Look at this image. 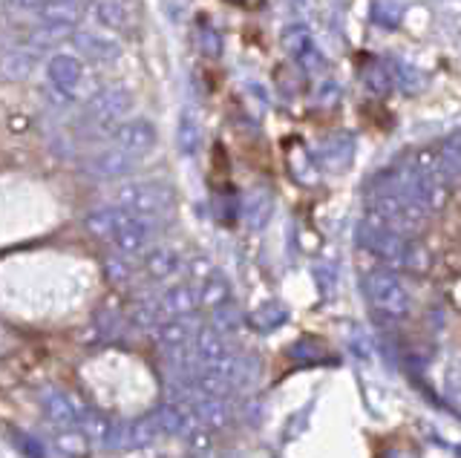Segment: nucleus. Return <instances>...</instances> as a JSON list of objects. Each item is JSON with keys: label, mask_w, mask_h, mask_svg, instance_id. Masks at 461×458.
<instances>
[{"label": "nucleus", "mask_w": 461, "mask_h": 458, "mask_svg": "<svg viewBox=\"0 0 461 458\" xmlns=\"http://www.w3.org/2000/svg\"><path fill=\"white\" fill-rule=\"evenodd\" d=\"M355 239L360 248L369 251L372 256H378L389 268H403V271H412V274H424L429 268V251L421 242H415V237H403L393 231V228L384 225L378 217H372V213H366V217L357 222Z\"/></svg>", "instance_id": "1"}, {"label": "nucleus", "mask_w": 461, "mask_h": 458, "mask_svg": "<svg viewBox=\"0 0 461 458\" xmlns=\"http://www.w3.org/2000/svg\"><path fill=\"white\" fill-rule=\"evenodd\" d=\"M403 167L412 182L415 199L427 213H438L450 205V176H447L436 150H415Z\"/></svg>", "instance_id": "2"}, {"label": "nucleus", "mask_w": 461, "mask_h": 458, "mask_svg": "<svg viewBox=\"0 0 461 458\" xmlns=\"http://www.w3.org/2000/svg\"><path fill=\"white\" fill-rule=\"evenodd\" d=\"M173 202H176V191L162 179H136L115 191V205L148 220H162Z\"/></svg>", "instance_id": "3"}, {"label": "nucleus", "mask_w": 461, "mask_h": 458, "mask_svg": "<svg viewBox=\"0 0 461 458\" xmlns=\"http://www.w3.org/2000/svg\"><path fill=\"white\" fill-rule=\"evenodd\" d=\"M364 292L366 300L386 318H407L412 309V297L407 292L403 280L393 268H372L364 277Z\"/></svg>", "instance_id": "4"}, {"label": "nucleus", "mask_w": 461, "mask_h": 458, "mask_svg": "<svg viewBox=\"0 0 461 458\" xmlns=\"http://www.w3.org/2000/svg\"><path fill=\"white\" fill-rule=\"evenodd\" d=\"M136 107V98L127 87L122 84H110V87H101L95 93L86 95V102L81 107V116L95 124V127H104V130H113L115 124L124 121L130 112Z\"/></svg>", "instance_id": "5"}, {"label": "nucleus", "mask_w": 461, "mask_h": 458, "mask_svg": "<svg viewBox=\"0 0 461 458\" xmlns=\"http://www.w3.org/2000/svg\"><path fill=\"white\" fill-rule=\"evenodd\" d=\"M156 234H158V220H148V217H136V213H130L127 222L110 239V246L115 254H124L133 260V256H144L153 248Z\"/></svg>", "instance_id": "6"}, {"label": "nucleus", "mask_w": 461, "mask_h": 458, "mask_svg": "<svg viewBox=\"0 0 461 458\" xmlns=\"http://www.w3.org/2000/svg\"><path fill=\"white\" fill-rule=\"evenodd\" d=\"M139 167L136 156H130L119 148H104V150H93L86 159L81 162V174L90 176L95 182H115L122 176H130Z\"/></svg>", "instance_id": "7"}, {"label": "nucleus", "mask_w": 461, "mask_h": 458, "mask_svg": "<svg viewBox=\"0 0 461 458\" xmlns=\"http://www.w3.org/2000/svg\"><path fill=\"white\" fill-rule=\"evenodd\" d=\"M107 141L113 148H119L130 156H136V159H141V156H148L156 148L158 130H156V124L148 119H124L113 127Z\"/></svg>", "instance_id": "8"}, {"label": "nucleus", "mask_w": 461, "mask_h": 458, "mask_svg": "<svg viewBox=\"0 0 461 458\" xmlns=\"http://www.w3.org/2000/svg\"><path fill=\"white\" fill-rule=\"evenodd\" d=\"M47 81L58 90L78 95L86 84V61L76 52H55L47 58Z\"/></svg>", "instance_id": "9"}, {"label": "nucleus", "mask_w": 461, "mask_h": 458, "mask_svg": "<svg viewBox=\"0 0 461 458\" xmlns=\"http://www.w3.org/2000/svg\"><path fill=\"white\" fill-rule=\"evenodd\" d=\"M69 44H72V49H76L78 58L90 61V64H115L122 58L119 40L101 35V32L76 30V32H69Z\"/></svg>", "instance_id": "10"}, {"label": "nucleus", "mask_w": 461, "mask_h": 458, "mask_svg": "<svg viewBox=\"0 0 461 458\" xmlns=\"http://www.w3.org/2000/svg\"><path fill=\"white\" fill-rule=\"evenodd\" d=\"M84 21L81 0H50L47 6L38 9V23L50 35H69L76 32Z\"/></svg>", "instance_id": "11"}, {"label": "nucleus", "mask_w": 461, "mask_h": 458, "mask_svg": "<svg viewBox=\"0 0 461 458\" xmlns=\"http://www.w3.org/2000/svg\"><path fill=\"white\" fill-rule=\"evenodd\" d=\"M314 159H317V165L326 170V174H343V170H349V165L355 159V139H352V133L338 130V133L326 136L321 145H317Z\"/></svg>", "instance_id": "12"}, {"label": "nucleus", "mask_w": 461, "mask_h": 458, "mask_svg": "<svg viewBox=\"0 0 461 458\" xmlns=\"http://www.w3.org/2000/svg\"><path fill=\"white\" fill-rule=\"evenodd\" d=\"M283 47H285V52L292 55V58L303 69H306V73H323V69H326L323 55L317 52L314 38H312V32L303 23L288 26V30L283 32Z\"/></svg>", "instance_id": "13"}, {"label": "nucleus", "mask_w": 461, "mask_h": 458, "mask_svg": "<svg viewBox=\"0 0 461 458\" xmlns=\"http://www.w3.org/2000/svg\"><path fill=\"white\" fill-rule=\"evenodd\" d=\"M182 271H185V260L176 248L153 246L148 254L141 256V274L153 283H167L173 277H179Z\"/></svg>", "instance_id": "14"}, {"label": "nucleus", "mask_w": 461, "mask_h": 458, "mask_svg": "<svg viewBox=\"0 0 461 458\" xmlns=\"http://www.w3.org/2000/svg\"><path fill=\"white\" fill-rule=\"evenodd\" d=\"M199 318L196 311L194 314H176V318H165L153 328V337L162 349H170V346H185V343H194V337L199 335Z\"/></svg>", "instance_id": "15"}, {"label": "nucleus", "mask_w": 461, "mask_h": 458, "mask_svg": "<svg viewBox=\"0 0 461 458\" xmlns=\"http://www.w3.org/2000/svg\"><path fill=\"white\" fill-rule=\"evenodd\" d=\"M41 61V49L18 44L0 55V81H26L29 76L38 69Z\"/></svg>", "instance_id": "16"}, {"label": "nucleus", "mask_w": 461, "mask_h": 458, "mask_svg": "<svg viewBox=\"0 0 461 458\" xmlns=\"http://www.w3.org/2000/svg\"><path fill=\"white\" fill-rule=\"evenodd\" d=\"M158 309L165 318H176V314H194L199 309V285L196 283H173L165 292L156 294Z\"/></svg>", "instance_id": "17"}, {"label": "nucleus", "mask_w": 461, "mask_h": 458, "mask_svg": "<svg viewBox=\"0 0 461 458\" xmlns=\"http://www.w3.org/2000/svg\"><path fill=\"white\" fill-rule=\"evenodd\" d=\"M41 407L55 427H78L81 415L86 412V407H81L76 398H69L67 392H58V390H43Z\"/></svg>", "instance_id": "18"}, {"label": "nucleus", "mask_w": 461, "mask_h": 458, "mask_svg": "<svg viewBox=\"0 0 461 458\" xmlns=\"http://www.w3.org/2000/svg\"><path fill=\"white\" fill-rule=\"evenodd\" d=\"M127 217H130V211H124L122 205H104V208H95V211L86 213V217H84V228L95 239L110 242L115 237V231H119V228L127 222Z\"/></svg>", "instance_id": "19"}, {"label": "nucleus", "mask_w": 461, "mask_h": 458, "mask_svg": "<svg viewBox=\"0 0 461 458\" xmlns=\"http://www.w3.org/2000/svg\"><path fill=\"white\" fill-rule=\"evenodd\" d=\"M194 349L199 357V366L225 361L228 355H234V349H230V343H228V335H222L220 328H213L211 323L199 328V335L194 337Z\"/></svg>", "instance_id": "20"}, {"label": "nucleus", "mask_w": 461, "mask_h": 458, "mask_svg": "<svg viewBox=\"0 0 461 458\" xmlns=\"http://www.w3.org/2000/svg\"><path fill=\"white\" fill-rule=\"evenodd\" d=\"M274 213V196L268 188H251L242 199V222L251 228V231H259L266 228Z\"/></svg>", "instance_id": "21"}, {"label": "nucleus", "mask_w": 461, "mask_h": 458, "mask_svg": "<svg viewBox=\"0 0 461 458\" xmlns=\"http://www.w3.org/2000/svg\"><path fill=\"white\" fill-rule=\"evenodd\" d=\"M93 18L98 26L110 32H130L133 30V15L122 0H93Z\"/></svg>", "instance_id": "22"}, {"label": "nucleus", "mask_w": 461, "mask_h": 458, "mask_svg": "<svg viewBox=\"0 0 461 458\" xmlns=\"http://www.w3.org/2000/svg\"><path fill=\"white\" fill-rule=\"evenodd\" d=\"M52 444H55V450L61 455H67V458H84V455H90V450H93V438L78 427H61L55 433Z\"/></svg>", "instance_id": "23"}, {"label": "nucleus", "mask_w": 461, "mask_h": 458, "mask_svg": "<svg viewBox=\"0 0 461 458\" xmlns=\"http://www.w3.org/2000/svg\"><path fill=\"white\" fill-rule=\"evenodd\" d=\"M176 145H179V153L182 156H196L199 153V145H202V127L196 121V116L191 110H182L179 116V124H176Z\"/></svg>", "instance_id": "24"}, {"label": "nucleus", "mask_w": 461, "mask_h": 458, "mask_svg": "<svg viewBox=\"0 0 461 458\" xmlns=\"http://www.w3.org/2000/svg\"><path fill=\"white\" fill-rule=\"evenodd\" d=\"M228 300H230V285H228L225 277L216 274V271H213L208 280L199 283V306L202 309H211L213 311L216 306L228 303Z\"/></svg>", "instance_id": "25"}, {"label": "nucleus", "mask_w": 461, "mask_h": 458, "mask_svg": "<svg viewBox=\"0 0 461 458\" xmlns=\"http://www.w3.org/2000/svg\"><path fill=\"white\" fill-rule=\"evenodd\" d=\"M386 64H389V73H393V84H398L403 93H421L424 90L427 78L418 73L415 67L403 64V61H386Z\"/></svg>", "instance_id": "26"}, {"label": "nucleus", "mask_w": 461, "mask_h": 458, "mask_svg": "<svg viewBox=\"0 0 461 458\" xmlns=\"http://www.w3.org/2000/svg\"><path fill=\"white\" fill-rule=\"evenodd\" d=\"M438 159L447 170V176H461V130L447 136L438 148Z\"/></svg>", "instance_id": "27"}, {"label": "nucleus", "mask_w": 461, "mask_h": 458, "mask_svg": "<svg viewBox=\"0 0 461 458\" xmlns=\"http://www.w3.org/2000/svg\"><path fill=\"white\" fill-rule=\"evenodd\" d=\"M285 318H288V311L280 303H266L251 314V326L259 328V332H271V328L283 326Z\"/></svg>", "instance_id": "28"}, {"label": "nucleus", "mask_w": 461, "mask_h": 458, "mask_svg": "<svg viewBox=\"0 0 461 458\" xmlns=\"http://www.w3.org/2000/svg\"><path fill=\"white\" fill-rule=\"evenodd\" d=\"M211 326H213V328H220L222 335H230V332H237V328L242 326V314H240V309L228 300V303H222V306H216V309H213Z\"/></svg>", "instance_id": "29"}, {"label": "nucleus", "mask_w": 461, "mask_h": 458, "mask_svg": "<svg viewBox=\"0 0 461 458\" xmlns=\"http://www.w3.org/2000/svg\"><path fill=\"white\" fill-rule=\"evenodd\" d=\"M364 81H366V87L372 93H389V87H393V73H389V64L384 61H372L366 69H364Z\"/></svg>", "instance_id": "30"}, {"label": "nucleus", "mask_w": 461, "mask_h": 458, "mask_svg": "<svg viewBox=\"0 0 461 458\" xmlns=\"http://www.w3.org/2000/svg\"><path fill=\"white\" fill-rule=\"evenodd\" d=\"M104 265H107V277L115 285H130V283H133V277H136V268H133V263H130V256H124V254L107 256Z\"/></svg>", "instance_id": "31"}, {"label": "nucleus", "mask_w": 461, "mask_h": 458, "mask_svg": "<svg viewBox=\"0 0 461 458\" xmlns=\"http://www.w3.org/2000/svg\"><path fill=\"white\" fill-rule=\"evenodd\" d=\"M340 95H343L340 84H338V81H331V78H326V81H321V84L314 87V104H317V107H323V110H331V107H338Z\"/></svg>", "instance_id": "32"}, {"label": "nucleus", "mask_w": 461, "mask_h": 458, "mask_svg": "<svg viewBox=\"0 0 461 458\" xmlns=\"http://www.w3.org/2000/svg\"><path fill=\"white\" fill-rule=\"evenodd\" d=\"M76 98H78V95L58 90V87H52V84H47V87H43V102H47L50 110L67 112V110H72V104H76Z\"/></svg>", "instance_id": "33"}, {"label": "nucleus", "mask_w": 461, "mask_h": 458, "mask_svg": "<svg viewBox=\"0 0 461 458\" xmlns=\"http://www.w3.org/2000/svg\"><path fill=\"white\" fill-rule=\"evenodd\" d=\"M372 15H375V23H381V26H398L401 9L393 4V0H378L372 9Z\"/></svg>", "instance_id": "34"}, {"label": "nucleus", "mask_w": 461, "mask_h": 458, "mask_svg": "<svg viewBox=\"0 0 461 458\" xmlns=\"http://www.w3.org/2000/svg\"><path fill=\"white\" fill-rule=\"evenodd\" d=\"M185 268H187V274H191V283H196V285L213 274V265L205 260V256H196V260H191Z\"/></svg>", "instance_id": "35"}, {"label": "nucleus", "mask_w": 461, "mask_h": 458, "mask_svg": "<svg viewBox=\"0 0 461 458\" xmlns=\"http://www.w3.org/2000/svg\"><path fill=\"white\" fill-rule=\"evenodd\" d=\"M447 386H450V395H456L461 400V361L450 366L447 372Z\"/></svg>", "instance_id": "36"}, {"label": "nucleus", "mask_w": 461, "mask_h": 458, "mask_svg": "<svg viewBox=\"0 0 461 458\" xmlns=\"http://www.w3.org/2000/svg\"><path fill=\"white\" fill-rule=\"evenodd\" d=\"M314 277L321 280V285H323V292L329 294V289H331V283H335V271H331V265H317L314 268Z\"/></svg>", "instance_id": "37"}, {"label": "nucleus", "mask_w": 461, "mask_h": 458, "mask_svg": "<svg viewBox=\"0 0 461 458\" xmlns=\"http://www.w3.org/2000/svg\"><path fill=\"white\" fill-rule=\"evenodd\" d=\"M202 44H205V52H208V55H213V58H216V55H220V49H222L220 35L211 32V30H205V35H202Z\"/></svg>", "instance_id": "38"}, {"label": "nucleus", "mask_w": 461, "mask_h": 458, "mask_svg": "<svg viewBox=\"0 0 461 458\" xmlns=\"http://www.w3.org/2000/svg\"><path fill=\"white\" fill-rule=\"evenodd\" d=\"M230 4H245V0H230Z\"/></svg>", "instance_id": "39"}]
</instances>
